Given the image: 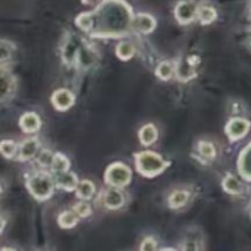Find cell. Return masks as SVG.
<instances>
[{
	"instance_id": "cell-15",
	"label": "cell",
	"mask_w": 251,
	"mask_h": 251,
	"mask_svg": "<svg viewBox=\"0 0 251 251\" xmlns=\"http://www.w3.org/2000/svg\"><path fill=\"white\" fill-rule=\"evenodd\" d=\"M158 138V131L153 125L144 126L139 132V139L144 146H151Z\"/></svg>"
},
{
	"instance_id": "cell-21",
	"label": "cell",
	"mask_w": 251,
	"mask_h": 251,
	"mask_svg": "<svg viewBox=\"0 0 251 251\" xmlns=\"http://www.w3.org/2000/svg\"><path fill=\"white\" fill-rule=\"evenodd\" d=\"M58 223L62 228H73L78 223V217L74 212H63L58 218Z\"/></svg>"
},
{
	"instance_id": "cell-6",
	"label": "cell",
	"mask_w": 251,
	"mask_h": 251,
	"mask_svg": "<svg viewBox=\"0 0 251 251\" xmlns=\"http://www.w3.org/2000/svg\"><path fill=\"white\" fill-rule=\"evenodd\" d=\"M15 78L5 68H0V101L10 98L15 90Z\"/></svg>"
},
{
	"instance_id": "cell-2",
	"label": "cell",
	"mask_w": 251,
	"mask_h": 251,
	"mask_svg": "<svg viewBox=\"0 0 251 251\" xmlns=\"http://www.w3.org/2000/svg\"><path fill=\"white\" fill-rule=\"evenodd\" d=\"M136 164L139 173L144 176H149V177L160 174L166 166L165 161L161 159V156H159L158 154L151 153V151L137 154Z\"/></svg>"
},
{
	"instance_id": "cell-28",
	"label": "cell",
	"mask_w": 251,
	"mask_h": 251,
	"mask_svg": "<svg viewBox=\"0 0 251 251\" xmlns=\"http://www.w3.org/2000/svg\"><path fill=\"white\" fill-rule=\"evenodd\" d=\"M200 151H201V154L204 158L212 159L216 156V149H214V147L211 143H207V142H202L200 144Z\"/></svg>"
},
{
	"instance_id": "cell-1",
	"label": "cell",
	"mask_w": 251,
	"mask_h": 251,
	"mask_svg": "<svg viewBox=\"0 0 251 251\" xmlns=\"http://www.w3.org/2000/svg\"><path fill=\"white\" fill-rule=\"evenodd\" d=\"M91 15L94 25L96 23L100 25L98 35L102 36L118 35L127 30L132 23L131 9L123 0H103Z\"/></svg>"
},
{
	"instance_id": "cell-25",
	"label": "cell",
	"mask_w": 251,
	"mask_h": 251,
	"mask_svg": "<svg viewBox=\"0 0 251 251\" xmlns=\"http://www.w3.org/2000/svg\"><path fill=\"white\" fill-rule=\"evenodd\" d=\"M14 50L15 48H14L13 43L5 40H0V62H5V60L10 59Z\"/></svg>"
},
{
	"instance_id": "cell-18",
	"label": "cell",
	"mask_w": 251,
	"mask_h": 251,
	"mask_svg": "<svg viewBox=\"0 0 251 251\" xmlns=\"http://www.w3.org/2000/svg\"><path fill=\"white\" fill-rule=\"evenodd\" d=\"M197 16L203 25H208L216 20L217 13L211 6H201L200 9H197Z\"/></svg>"
},
{
	"instance_id": "cell-17",
	"label": "cell",
	"mask_w": 251,
	"mask_h": 251,
	"mask_svg": "<svg viewBox=\"0 0 251 251\" xmlns=\"http://www.w3.org/2000/svg\"><path fill=\"white\" fill-rule=\"evenodd\" d=\"M176 74L180 80H188V79L194 78L195 75V66L190 62H182L178 64L176 68Z\"/></svg>"
},
{
	"instance_id": "cell-30",
	"label": "cell",
	"mask_w": 251,
	"mask_h": 251,
	"mask_svg": "<svg viewBox=\"0 0 251 251\" xmlns=\"http://www.w3.org/2000/svg\"><path fill=\"white\" fill-rule=\"evenodd\" d=\"M53 156L54 155H52L50 151H43L42 153L40 154V156H38V163H40L42 166L50 165V164H52L53 161Z\"/></svg>"
},
{
	"instance_id": "cell-14",
	"label": "cell",
	"mask_w": 251,
	"mask_h": 251,
	"mask_svg": "<svg viewBox=\"0 0 251 251\" xmlns=\"http://www.w3.org/2000/svg\"><path fill=\"white\" fill-rule=\"evenodd\" d=\"M239 170L244 177L251 180V144L241 154L239 160Z\"/></svg>"
},
{
	"instance_id": "cell-3",
	"label": "cell",
	"mask_w": 251,
	"mask_h": 251,
	"mask_svg": "<svg viewBox=\"0 0 251 251\" xmlns=\"http://www.w3.org/2000/svg\"><path fill=\"white\" fill-rule=\"evenodd\" d=\"M27 188L35 199H50L53 194L54 182L48 174H36L27 180Z\"/></svg>"
},
{
	"instance_id": "cell-36",
	"label": "cell",
	"mask_w": 251,
	"mask_h": 251,
	"mask_svg": "<svg viewBox=\"0 0 251 251\" xmlns=\"http://www.w3.org/2000/svg\"><path fill=\"white\" fill-rule=\"evenodd\" d=\"M163 251H175V250H173V249H165V250H163Z\"/></svg>"
},
{
	"instance_id": "cell-26",
	"label": "cell",
	"mask_w": 251,
	"mask_h": 251,
	"mask_svg": "<svg viewBox=\"0 0 251 251\" xmlns=\"http://www.w3.org/2000/svg\"><path fill=\"white\" fill-rule=\"evenodd\" d=\"M76 25L84 31H90L93 28L94 21H93V15L91 13H84L81 15H79L75 20Z\"/></svg>"
},
{
	"instance_id": "cell-32",
	"label": "cell",
	"mask_w": 251,
	"mask_h": 251,
	"mask_svg": "<svg viewBox=\"0 0 251 251\" xmlns=\"http://www.w3.org/2000/svg\"><path fill=\"white\" fill-rule=\"evenodd\" d=\"M183 251H199L197 243L194 240H187L183 245Z\"/></svg>"
},
{
	"instance_id": "cell-19",
	"label": "cell",
	"mask_w": 251,
	"mask_h": 251,
	"mask_svg": "<svg viewBox=\"0 0 251 251\" xmlns=\"http://www.w3.org/2000/svg\"><path fill=\"white\" fill-rule=\"evenodd\" d=\"M50 165H52V169L54 173H67V170H68L69 168V160L66 156L63 155V154H55V155L53 156V161Z\"/></svg>"
},
{
	"instance_id": "cell-13",
	"label": "cell",
	"mask_w": 251,
	"mask_h": 251,
	"mask_svg": "<svg viewBox=\"0 0 251 251\" xmlns=\"http://www.w3.org/2000/svg\"><path fill=\"white\" fill-rule=\"evenodd\" d=\"M55 185L60 188L72 191V190H74L78 186V178H76V176L74 174L63 173L58 175L57 180H55Z\"/></svg>"
},
{
	"instance_id": "cell-20",
	"label": "cell",
	"mask_w": 251,
	"mask_h": 251,
	"mask_svg": "<svg viewBox=\"0 0 251 251\" xmlns=\"http://www.w3.org/2000/svg\"><path fill=\"white\" fill-rule=\"evenodd\" d=\"M116 54L118 55V58L123 60L131 59L134 54L133 45H131L129 42H121L117 46V48H116Z\"/></svg>"
},
{
	"instance_id": "cell-23",
	"label": "cell",
	"mask_w": 251,
	"mask_h": 251,
	"mask_svg": "<svg viewBox=\"0 0 251 251\" xmlns=\"http://www.w3.org/2000/svg\"><path fill=\"white\" fill-rule=\"evenodd\" d=\"M223 186L226 188V191L229 194L239 195L241 192V185L234 176L228 175L223 181Z\"/></svg>"
},
{
	"instance_id": "cell-4",
	"label": "cell",
	"mask_w": 251,
	"mask_h": 251,
	"mask_svg": "<svg viewBox=\"0 0 251 251\" xmlns=\"http://www.w3.org/2000/svg\"><path fill=\"white\" fill-rule=\"evenodd\" d=\"M105 181L111 186L116 187H122L127 186L131 181V171L126 165L121 163L112 164L110 168L106 170Z\"/></svg>"
},
{
	"instance_id": "cell-34",
	"label": "cell",
	"mask_w": 251,
	"mask_h": 251,
	"mask_svg": "<svg viewBox=\"0 0 251 251\" xmlns=\"http://www.w3.org/2000/svg\"><path fill=\"white\" fill-rule=\"evenodd\" d=\"M4 228H5V219L0 216V233L4 230Z\"/></svg>"
},
{
	"instance_id": "cell-27",
	"label": "cell",
	"mask_w": 251,
	"mask_h": 251,
	"mask_svg": "<svg viewBox=\"0 0 251 251\" xmlns=\"http://www.w3.org/2000/svg\"><path fill=\"white\" fill-rule=\"evenodd\" d=\"M16 149H18V147H16L15 142L13 141L0 142V153L3 154L5 158L8 159L13 158L16 153Z\"/></svg>"
},
{
	"instance_id": "cell-7",
	"label": "cell",
	"mask_w": 251,
	"mask_h": 251,
	"mask_svg": "<svg viewBox=\"0 0 251 251\" xmlns=\"http://www.w3.org/2000/svg\"><path fill=\"white\" fill-rule=\"evenodd\" d=\"M249 128H250V123L248 121L241 120V118H234L226 126V134L231 141H236V139L243 138L248 133Z\"/></svg>"
},
{
	"instance_id": "cell-31",
	"label": "cell",
	"mask_w": 251,
	"mask_h": 251,
	"mask_svg": "<svg viewBox=\"0 0 251 251\" xmlns=\"http://www.w3.org/2000/svg\"><path fill=\"white\" fill-rule=\"evenodd\" d=\"M156 250V243L153 238H147L146 240L142 243L141 251H155Z\"/></svg>"
},
{
	"instance_id": "cell-29",
	"label": "cell",
	"mask_w": 251,
	"mask_h": 251,
	"mask_svg": "<svg viewBox=\"0 0 251 251\" xmlns=\"http://www.w3.org/2000/svg\"><path fill=\"white\" fill-rule=\"evenodd\" d=\"M74 209H75V213L79 214L80 217H88L90 216L91 213L90 206H89L88 203H85V202H80V203H78L75 207H74Z\"/></svg>"
},
{
	"instance_id": "cell-12",
	"label": "cell",
	"mask_w": 251,
	"mask_h": 251,
	"mask_svg": "<svg viewBox=\"0 0 251 251\" xmlns=\"http://www.w3.org/2000/svg\"><path fill=\"white\" fill-rule=\"evenodd\" d=\"M125 203V196L117 188H111L105 195V204L110 209H117Z\"/></svg>"
},
{
	"instance_id": "cell-35",
	"label": "cell",
	"mask_w": 251,
	"mask_h": 251,
	"mask_svg": "<svg viewBox=\"0 0 251 251\" xmlns=\"http://www.w3.org/2000/svg\"><path fill=\"white\" fill-rule=\"evenodd\" d=\"M1 251H15V250H13V249H10V248H4Z\"/></svg>"
},
{
	"instance_id": "cell-33",
	"label": "cell",
	"mask_w": 251,
	"mask_h": 251,
	"mask_svg": "<svg viewBox=\"0 0 251 251\" xmlns=\"http://www.w3.org/2000/svg\"><path fill=\"white\" fill-rule=\"evenodd\" d=\"M83 3L86 5H95L99 3V0H83Z\"/></svg>"
},
{
	"instance_id": "cell-22",
	"label": "cell",
	"mask_w": 251,
	"mask_h": 251,
	"mask_svg": "<svg viewBox=\"0 0 251 251\" xmlns=\"http://www.w3.org/2000/svg\"><path fill=\"white\" fill-rule=\"evenodd\" d=\"M188 192L186 191H175L170 197H169V204L171 208H178L182 207L187 202Z\"/></svg>"
},
{
	"instance_id": "cell-11",
	"label": "cell",
	"mask_w": 251,
	"mask_h": 251,
	"mask_svg": "<svg viewBox=\"0 0 251 251\" xmlns=\"http://www.w3.org/2000/svg\"><path fill=\"white\" fill-rule=\"evenodd\" d=\"M38 146H40V143H38V141L36 138H30L24 141L20 146L19 159L24 161L33 158L36 155V153H37Z\"/></svg>"
},
{
	"instance_id": "cell-9",
	"label": "cell",
	"mask_w": 251,
	"mask_h": 251,
	"mask_svg": "<svg viewBox=\"0 0 251 251\" xmlns=\"http://www.w3.org/2000/svg\"><path fill=\"white\" fill-rule=\"evenodd\" d=\"M155 20L148 14H139L133 19V26L137 31L142 33H149L155 28Z\"/></svg>"
},
{
	"instance_id": "cell-8",
	"label": "cell",
	"mask_w": 251,
	"mask_h": 251,
	"mask_svg": "<svg viewBox=\"0 0 251 251\" xmlns=\"http://www.w3.org/2000/svg\"><path fill=\"white\" fill-rule=\"evenodd\" d=\"M52 102L57 110L66 111L74 103V96L71 91L66 90V89H60L53 94Z\"/></svg>"
},
{
	"instance_id": "cell-16",
	"label": "cell",
	"mask_w": 251,
	"mask_h": 251,
	"mask_svg": "<svg viewBox=\"0 0 251 251\" xmlns=\"http://www.w3.org/2000/svg\"><path fill=\"white\" fill-rule=\"evenodd\" d=\"M95 192V186L91 181L84 180L76 186V196L81 200H89L93 197Z\"/></svg>"
},
{
	"instance_id": "cell-5",
	"label": "cell",
	"mask_w": 251,
	"mask_h": 251,
	"mask_svg": "<svg viewBox=\"0 0 251 251\" xmlns=\"http://www.w3.org/2000/svg\"><path fill=\"white\" fill-rule=\"evenodd\" d=\"M197 16V6L191 1H180L175 8V18L182 25L190 24Z\"/></svg>"
},
{
	"instance_id": "cell-10",
	"label": "cell",
	"mask_w": 251,
	"mask_h": 251,
	"mask_svg": "<svg viewBox=\"0 0 251 251\" xmlns=\"http://www.w3.org/2000/svg\"><path fill=\"white\" fill-rule=\"evenodd\" d=\"M41 126V121L38 116L33 112L25 113L23 117L20 118V127L24 132L26 133H33V132L38 131Z\"/></svg>"
},
{
	"instance_id": "cell-24",
	"label": "cell",
	"mask_w": 251,
	"mask_h": 251,
	"mask_svg": "<svg viewBox=\"0 0 251 251\" xmlns=\"http://www.w3.org/2000/svg\"><path fill=\"white\" fill-rule=\"evenodd\" d=\"M174 73V67L171 63L169 62H163L159 64V67L156 68V75L161 79V80H169L171 78Z\"/></svg>"
}]
</instances>
